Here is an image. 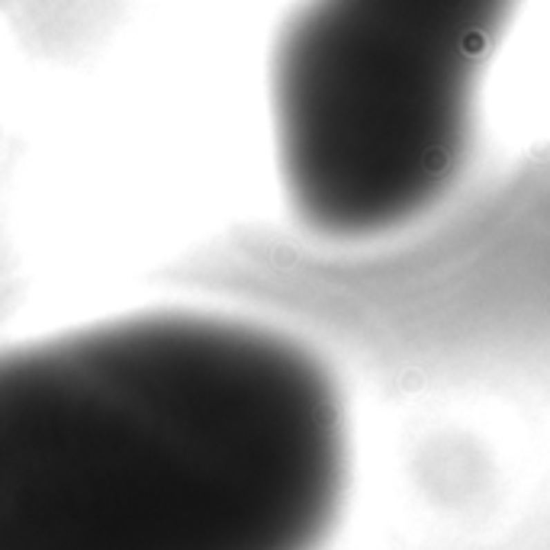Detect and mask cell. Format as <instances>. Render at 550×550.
Wrapping results in <instances>:
<instances>
[{
  "mask_svg": "<svg viewBox=\"0 0 550 550\" xmlns=\"http://www.w3.org/2000/svg\"><path fill=\"white\" fill-rule=\"evenodd\" d=\"M335 373L261 319L142 309L0 348V550H322Z\"/></svg>",
  "mask_w": 550,
  "mask_h": 550,
  "instance_id": "cell-1",
  "label": "cell"
},
{
  "mask_svg": "<svg viewBox=\"0 0 550 550\" xmlns=\"http://www.w3.org/2000/svg\"><path fill=\"white\" fill-rule=\"evenodd\" d=\"M515 0H299L271 48L283 200L309 235L370 242L457 184L476 77Z\"/></svg>",
  "mask_w": 550,
  "mask_h": 550,
  "instance_id": "cell-2",
  "label": "cell"
}]
</instances>
